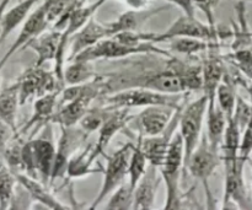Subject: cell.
<instances>
[{
    "label": "cell",
    "instance_id": "34",
    "mask_svg": "<svg viewBox=\"0 0 252 210\" xmlns=\"http://www.w3.org/2000/svg\"><path fill=\"white\" fill-rule=\"evenodd\" d=\"M133 188L128 182H123L108 196L105 209L107 210H130L133 209Z\"/></svg>",
    "mask_w": 252,
    "mask_h": 210
},
{
    "label": "cell",
    "instance_id": "36",
    "mask_svg": "<svg viewBox=\"0 0 252 210\" xmlns=\"http://www.w3.org/2000/svg\"><path fill=\"white\" fill-rule=\"evenodd\" d=\"M229 59L246 78L252 80V46L234 49Z\"/></svg>",
    "mask_w": 252,
    "mask_h": 210
},
{
    "label": "cell",
    "instance_id": "27",
    "mask_svg": "<svg viewBox=\"0 0 252 210\" xmlns=\"http://www.w3.org/2000/svg\"><path fill=\"white\" fill-rule=\"evenodd\" d=\"M167 66L171 68L181 80L185 92L202 90L203 80H202V64L185 63L180 59L171 58L167 63Z\"/></svg>",
    "mask_w": 252,
    "mask_h": 210
},
{
    "label": "cell",
    "instance_id": "41",
    "mask_svg": "<svg viewBox=\"0 0 252 210\" xmlns=\"http://www.w3.org/2000/svg\"><path fill=\"white\" fill-rule=\"evenodd\" d=\"M16 134V130L12 129L6 122L0 120V152H1V154L5 150V148L7 147V144L14 139V137Z\"/></svg>",
    "mask_w": 252,
    "mask_h": 210
},
{
    "label": "cell",
    "instance_id": "37",
    "mask_svg": "<svg viewBox=\"0 0 252 210\" xmlns=\"http://www.w3.org/2000/svg\"><path fill=\"white\" fill-rule=\"evenodd\" d=\"M75 1L76 0H46L43 5L51 25L61 19Z\"/></svg>",
    "mask_w": 252,
    "mask_h": 210
},
{
    "label": "cell",
    "instance_id": "45",
    "mask_svg": "<svg viewBox=\"0 0 252 210\" xmlns=\"http://www.w3.org/2000/svg\"><path fill=\"white\" fill-rule=\"evenodd\" d=\"M236 1H244V2H252V0H236Z\"/></svg>",
    "mask_w": 252,
    "mask_h": 210
},
{
    "label": "cell",
    "instance_id": "14",
    "mask_svg": "<svg viewBox=\"0 0 252 210\" xmlns=\"http://www.w3.org/2000/svg\"><path fill=\"white\" fill-rule=\"evenodd\" d=\"M126 84H127L126 88H145L162 93L185 92L180 78L169 66L161 69V70L150 71V73L138 75L135 76V79L132 78L129 80H126Z\"/></svg>",
    "mask_w": 252,
    "mask_h": 210
},
{
    "label": "cell",
    "instance_id": "10",
    "mask_svg": "<svg viewBox=\"0 0 252 210\" xmlns=\"http://www.w3.org/2000/svg\"><path fill=\"white\" fill-rule=\"evenodd\" d=\"M89 135L90 134L86 133L83 128H76V125L61 127V137L56 145V157H54L49 186H52L56 180L63 179L65 176L69 160L86 144Z\"/></svg>",
    "mask_w": 252,
    "mask_h": 210
},
{
    "label": "cell",
    "instance_id": "19",
    "mask_svg": "<svg viewBox=\"0 0 252 210\" xmlns=\"http://www.w3.org/2000/svg\"><path fill=\"white\" fill-rule=\"evenodd\" d=\"M111 37V32L108 30L107 24H101L95 17H91L79 31L71 36L69 41V51H68V59L66 61L70 60L79 53L88 49L89 47L94 46L98 41L103 38Z\"/></svg>",
    "mask_w": 252,
    "mask_h": 210
},
{
    "label": "cell",
    "instance_id": "8",
    "mask_svg": "<svg viewBox=\"0 0 252 210\" xmlns=\"http://www.w3.org/2000/svg\"><path fill=\"white\" fill-rule=\"evenodd\" d=\"M16 81L19 84L20 106H24L31 98H37L54 91H62L64 88L63 84L57 79L54 71L37 65L26 69Z\"/></svg>",
    "mask_w": 252,
    "mask_h": 210
},
{
    "label": "cell",
    "instance_id": "1",
    "mask_svg": "<svg viewBox=\"0 0 252 210\" xmlns=\"http://www.w3.org/2000/svg\"><path fill=\"white\" fill-rule=\"evenodd\" d=\"M53 124L47 123L37 137H31L21 145L22 172L49 186L56 157Z\"/></svg>",
    "mask_w": 252,
    "mask_h": 210
},
{
    "label": "cell",
    "instance_id": "18",
    "mask_svg": "<svg viewBox=\"0 0 252 210\" xmlns=\"http://www.w3.org/2000/svg\"><path fill=\"white\" fill-rule=\"evenodd\" d=\"M226 74L225 64L218 53V43L212 44L202 63V91L208 100L216 98V91Z\"/></svg>",
    "mask_w": 252,
    "mask_h": 210
},
{
    "label": "cell",
    "instance_id": "2",
    "mask_svg": "<svg viewBox=\"0 0 252 210\" xmlns=\"http://www.w3.org/2000/svg\"><path fill=\"white\" fill-rule=\"evenodd\" d=\"M105 105L112 108H144L148 106L166 105L175 108L182 107L186 101L184 93H162L145 88H126L107 93Z\"/></svg>",
    "mask_w": 252,
    "mask_h": 210
},
{
    "label": "cell",
    "instance_id": "42",
    "mask_svg": "<svg viewBox=\"0 0 252 210\" xmlns=\"http://www.w3.org/2000/svg\"><path fill=\"white\" fill-rule=\"evenodd\" d=\"M166 1L177 6L180 10H182V12L185 15L194 16V10H196V7H194L192 0H166Z\"/></svg>",
    "mask_w": 252,
    "mask_h": 210
},
{
    "label": "cell",
    "instance_id": "4",
    "mask_svg": "<svg viewBox=\"0 0 252 210\" xmlns=\"http://www.w3.org/2000/svg\"><path fill=\"white\" fill-rule=\"evenodd\" d=\"M138 54H147V56L155 54V56L171 57V53L167 49L160 48L159 46L154 43H144L133 47L117 41L115 37H107V38L98 41L94 46L89 47L88 49L79 53L70 60H85L94 63V61L102 60V59H121L125 58V57L138 56Z\"/></svg>",
    "mask_w": 252,
    "mask_h": 210
},
{
    "label": "cell",
    "instance_id": "23",
    "mask_svg": "<svg viewBox=\"0 0 252 210\" xmlns=\"http://www.w3.org/2000/svg\"><path fill=\"white\" fill-rule=\"evenodd\" d=\"M98 159V155L96 154L94 144L88 143V145H84L76 154L71 156L69 160L68 166H66L65 176L68 179L78 180L83 179V177L89 176L91 174H97V172H102L103 167H94V162Z\"/></svg>",
    "mask_w": 252,
    "mask_h": 210
},
{
    "label": "cell",
    "instance_id": "3",
    "mask_svg": "<svg viewBox=\"0 0 252 210\" xmlns=\"http://www.w3.org/2000/svg\"><path fill=\"white\" fill-rule=\"evenodd\" d=\"M185 169V151L184 142L179 130L175 133L169 150L166 152L161 166L159 167L162 181L166 187V199L162 209L175 210L181 209V193H180V181L182 171Z\"/></svg>",
    "mask_w": 252,
    "mask_h": 210
},
{
    "label": "cell",
    "instance_id": "15",
    "mask_svg": "<svg viewBox=\"0 0 252 210\" xmlns=\"http://www.w3.org/2000/svg\"><path fill=\"white\" fill-rule=\"evenodd\" d=\"M182 107H180L176 111L172 120L161 133L153 135V137H142V135H139L140 145H142V149L148 160V164H152L157 167L161 166L162 161L166 156L167 150H169L170 143H171L175 133L179 129V118Z\"/></svg>",
    "mask_w": 252,
    "mask_h": 210
},
{
    "label": "cell",
    "instance_id": "30",
    "mask_svg": "<svg viewBox=\"0 0 252 210\" xmlns=\"http://www.w3.org/2000/svg\"><path fill=\"white\" fill-rule=\"evenodd\" d=\"M68 65L64 66L63 81L65 85H79L86 83L95 78L97 74L95 73L93 61L85 60H70Z\"/></svg>",
    "mask_w": 252,
    "mask_h": 210
},
{
    "label": "cell",
    "instance_id": "5",
    "mask_svg": "<svg viewBox=\"0 0 252 210\" xmlns=\"http://www.w3.org/2000/svg\"><path fill=\"white\" fill-rule=\"evenodd\" d=\"M221 164V156L219 150L214 149L207 140V137H202L198 145L193 152L191 154L189 159L185 165V170H189L191 176L199 181L203 186L204 193L207 197V204L208 209L216 208V201L212 194L209 180L213 176L214 171L218 169Z\"/></svg>",
    "mask_w": 252,
    "mask_h": 210
},
{
    "label": "cell",
    "instance_id": "17",
    "mask_svg": "<svg viewBox=\"0 0 252 210\" xmlns=\"http://www.w3.org/2000/svg\"><path fill=\"white\" fill-rule=\"evenodd\" d=\"M133 116L129 113L128 108H112L111 107L110 112L106 116L105 120L98 128V139L96 144H94L95 151L98 156H105L106 149L111 140L122 130L127 129L130 120Z\"/></svg>",
    "mask_w": 252,
    "mask_h": 210
},
{
    "label": "cell",
    "instance_id": "46",
    "mask_svg": "<svg viewBox=\"0 0 252 210\" xmlns=\"http://www.w3.org/2000/svg\"><path fill=\"white\" fill-rule=\"evenodd\" d=\"M249 92H250V101H251V102H252V92H251L250 90H249Z\"/></svg>",
    "mask_w": 252,
    "mask_h": 210
},
{
    "label": "cell",
    "instance_id": "24",
    "mask_svg": "<svg viewBox=\"0 0 252 210\" xmlns=\"http://www.w3.org/2000/svg\"><path fill=\"white\" fill-rule=\"evenodd\" d=\"M61 39V31L53 29L49 31H44L39 36L34 37L25 46L24 49L29 48L36 54V63L34 65L43 66L48 61H54L57 57Z\"/></svg>",
    "mask_w": 252,
    "mask_h": 210
},
{
    "label": "cell",
    "instance_id": "28",
    "mask_svg": "<svg viewBox=\"0 0 252 210\" xmlns=\"http://www.w3.org/2000/svg\"><path fill=\"white\" fill-rule=\"evenodd\" d=\"M20 106L19 84L17 81L0 90V120L6 122L17 132V108Z\"/></svg>",
    "mask_w": 252,
    "mask_h": 210
},
{
    "label": "cell",
    "instance_id": "38",
    "mask_svg": "<svg viewBox=\"0 0 252 210\" xmlns=\"http://www.w3.org/2000/svg\"><path fill=\"white\" fill-rule=\"evenodd\" d=\"M251 116H252V102L251 101L249 102V101H246L245 98H243L241 96L238 95V97H236L235 108H234V113L231 118L238 123L241 132H243V129L249 123Z\"/></svg>",
    "mask_w": 252,
    "mask_h": 210
},
{
    "label": "cell",
    "instance_id": "12",
    "mask_svg": "<svg viewBox=\"0 0 252 210\" xmlns=\"http://www.w3.org/2000/svg\"><path fill=\"white\" fill-rule=\"evenodd\" d=\"M244 166L245 162L240 159L224 164V197L223 209L228 208L229 204H235L240 209H251L250 197L246 191L244 180Z\"/></svg>",
    "mask_w": 252,
    "mask_h": 210
},
{
    "label": "cell",
    "instance_id": "29",
    "mask_svg": "<svg viewBox=\"0 0 252 210\" xmlns=\"http://www.w3.org/2000/svg\"><path fill=\"white\" fill-rule=\"evenodd\" d=\"M165 43L169 44L167 51L170 53L192 57L207 52L211 48L212 44L218 43V42H208L204 41V39L193 38V37H175V38L166 41Z\"/></svg>",
    "mask_w": 252,
    "mask_h": 210
},
{
    "label": "cell",
    "instance_id": "47",
    "mask_svg": "<svg viewBox=\"0 0 252 210\" xmlns=\"http://www.w3.org/2000/svg\"><path fill=\"white\" fill-rule=\"evenodd\" d=\"M251 81H252V80H251ZM249 90H250L251 92H252V84H251V86H250V89H249Z\"/></svg>",
    "mask_w": 252,
    "mask_h": 210
},
{
    "label": "cell",
    "instance_id": "39",
    "mask_svg": "<svg viewBox=\"0 0 252 210\" xmlns=\"http://www.w3.org/2000/svg\"><path fill=\"white\" fill-rule=\"evenodd\" d=\"M252 154V116L241 132L240 147H239V159L246 164Z\"/></svg>",
    "mask_w": 252,
    "mask_h": 210
},
{
    "label": "cell",
    "instance_id": "26",
    "mask_svg": "<svg viewBox=\"0 0 252 210\" xmlns=\"http://www.w3.org/2000/svg\"><path fill=\"white\" fill-rule=\"evenodd\" d=\"M39 0H21L19 4L14 5L6 10L2 17L1 22V32H0V44L15 31L19 26L24 24L25 20L27 19L32 12L33 7Z\"/></svg>",
    "mask_w": 252,
    "mask_h": 210
},
{
    "label": "cell",
    "instance_id": "11",
    "mask_svg": "<svg viewBox=\"0 0 252 210\" xmlns=\"http://www.w3.org/2000/svg\"><path fill=\"white\" fill-rule=\"evenodd\" d=\"M180 108V107H179ZM179 108L166 105H155L144 107L137 116H133L128 128L142 137H153L169 125Z\"/></svg>",
    "mask_w": 252,
    "mask_h": 210
},
{
    "label": "cell",
    "instance_id": "6",
    "mask_svg": "<svg viewBox=\"0 0 252 210\" xmlns=\"http://www.w3.org/2000/svg\"><path fill=\"white\" fill-rule=\"evenodd\" d=\"M207 106H208V97L203 93L201 97L185 105L180 112L177 130L184 142L185 165L202 138Z\"/></svg>",
    "mask_w": 252,
    "mask_h": 210
},
{
    "label": "cell",
    "instance_id": "48",
    "mask_svg": "<svg viewBox=\"0 0 252 210\" xmlns=\"http://www.w3.org/2000/svg\"><path fill=\"white\" fill-rule=\"evenodd\" d=\"M0 84H1V74H0Z\"/></svg>",
    "mask_w": 252,
    "mask_h": 210
},
{
    "label": "cell",
    "instance_id": "40",
    "mask_svg": "<svg viewBox=\"0 0 252 210\" xmlns=\"http://www.w3.org/2000/svg\"><path fill=\"white\" fill-rule=\"evenodd\" d=\"M220 0H192L194 7H198L202 12L204 14L207 19V24L211 26L216 27V16H214V11Z\"/></svg>",
    "mask_w": 252,
    "mask_h": 210
},
{
    "label": "cell",
    "instance_id": "16",
    "mask_svg": "<svg viewBox=\"0 0 252 210\" xmlns=\"http://www.w3.org/2000/svg\"><path fill=\"white\" fill-rule=\"evenodd\" d=\"M162 182L159 167L148 164L145 172L133 189V209L152 210L154 208L160 183Z\"/></svg>",
    "mask_w": 252,
    "mask_h": 210
},
{
    "label": "cell",
    "instance_id": "32",
    "mask_svg": "<svg viewBox=\"0 0 252 210\" xmlns=\"http://www.w3.org/2000/svg\"><path fill=\"white\" fill-rule=\"evenodd\" d=\"M16 187L17 180L15 172L4 160H0V210L10 209Z\"/></svg>",
    "mask_w": 252,
    "mask_h": 210
},
{
    "label": "cell",
    "instance_id": "31",
    "mask_svg": "<svg viewBox=\"0 0 252 210\" xmlns=\"http://www.w3.org/2000/svg\"><path fill=\"white\" fill-rule=\"evenodd\" d=\"M236 97H238V93H236L235 83L229 78L228 74H225L223 81L219 84L216 91V102L218 103V106L228 120L233 117Z\"/></svg>",
    "mask_w": 252,
    "mask_h": 210
},
{
    "label": "cell",
    "instance_id": "13",
    "mask_svg": "<svg viewBox=\"0 0 252 210\" xmlns=\"http://www.w3.org/2000/svg\"><path fill=\"white\" fill-rule=\"evenodd\" d=\"M49 25H51V22H49L48 17H47L46 7H44L43 4H41L37 9H34L33 11L27 16V19L25 20L24 24L21 25V30H20L19 34H17V37L15 38L14 43L10 46V48L7 49L6 53L4 54V57L0 59V70H1L2 66L7 63V60H9L16 52L24 49L25 46H26L31 39H33L34 37L39 36V34L43 33L44 31H47Z\"/></svg>",
    "mask_w": 252,
    "mask_h": 210
},
{
    "label": "cell",
    "instance_id": "33",
    "mask_svg": "<svg viewBox=\"0 0 252 210\" xmlns=\"http://www.w3.org/2000/svg\"><path fill=\"white\" fill-rule=\"evenodd\" d=\"M147 166L148 160L145 157L144 151H143L142 145H140V138L138 135L135 144H133V149L129 156V164H128V183L130 184L133 189L145 172Z\"/></svg>",
    "mask_w": 252,
    "mask_h": 210
},
{
    "label": "cell",
    "instance_id": "20",
    "mask_svg": "<svg viewBox=\"0 0 252 210\" xmlns=\"http://www.w3.org/2000/svg\"><path fill=\"white\" fill-rule=\"evenodd\" d=\"M17 180V183L27 192V194L31 198L32 203H38L46 207L47 209L51 210H65L70 207L64 204L63 202L59 201L53 193L48 189L47 184L39 180L33 179L24 172L15 174Z\"/></svg>",
    "mask_w": 252,
    "mask_h": 210
},
{
    "label": "cell",
    "instance_id": "21",
    "mask_svg": "<svg viewBox=\"0 0 252 210\" xmlns=\"http://www.w3.org/2000/svg\"><path fill=\"white\" fill-rule=\"evenodd\" d=\"M59 95H61V91H54V92H49L37 97L33 103V111H32L31 117L21 128L20 134H26L32 128H34L33 133H36V130L38 133L47 123L51 122L52 116L54 115L59 105Z\"/></svg>",
    "mask_w": 252,
    "mask_h": 210
},
{
    "label": "cell",
    "instance_id": "25",
    "mask_svg": "<svg viewBox=\"0 0 252 210\" xmlns=\"http://www.w3.org/2000/svg\"><path fill=\"white\" fill-rule=\"evenodd\" d=\"M204 120L207 123V140L214 149L219 150L226 124H228V118L220 110L218 103L216 102V98L208 100L206 120Z\"/></svg>",
    "mask_w": 252,
    "mask_h": 210
},
{
    "label": "cell",
    "instance_id": "35",
    "mask_svg": "<svg viewBox=\"0 0 252 210\" xmlns=\"http://www.w3.org/2000/svg\"><path fill=\"white\" fill-rule=\"evenodd\" d=\"M111 107L105 106V107H95V108H89L88 112L85 113L81 120L79 122L80 128H83L86 133L91 134V133L98 130L101 124L105 120L106 116L110 112Z\"/></svg>",
    "mask_w": 252,
    "mask_h": 210
},
{
    "label": "cell",
    "instance_id": "43",
    "mask_svg": "<svg viewBox=\"0 0 252 210\" xmlns=\"http://www.w3.org/2000/svg\"><path fill=\"white\" fill-rule=\"evenodd\" d=\"M122 1L132 9H142V7H145L148 0H122Z\"/></svg>",
    "mask_w": 252,
    "mask_h": 210
},
{
    "label": "cell",
    "instance_id": "22",
    "mask_svg": "<svg viewBox=\"0 0 252 210\" xmlns=\"http://www.w3.org/2000/svg\"><path fill=\"white\" fill-rule=\"evenodd\" d=\"M166 6L160 7H142V9H130L121 14L113 21L107 22V27L111 32V37L118 32L139 31L140 27L147 24L153 16L166 10Z\"/></svg>",
    "mask_w": 252,
    "mask_h": 210
},
{
    "label": "cell",
    "instance_id": "44",
    "mask_svg": "<svg viewBox=\"0 0 252 210\" xmlns=\"http://www.w3.org/2000/svg\"><path fill=\"white\" fill-rule=\"evenodd\" d=\"M10 1H11V0H1V1H0V32H1L2 17H4V14L7 10V6H9Z\"/></svg>",
    "mask_w": 252,
    "mask_h": 210
},
{
    "label": "cell",
    "instance_id": "7",
    "mask_svg": "<svg viewBox=\"0 0 252 210\" xmlns=\"http://www.w3.org/2000/svg\"><path fill=\"white\" fill-rule=\"evenodd\" d=\"M133 149V143H127L118 148L112 155H105L107 164L103 169V180L101 188L98 191L97 196L91 203L90 209L98 208L101 203L108 198L111 193L117 188L118 186L125 182L126 177L128 176V164H129V156Z\"/></svg>",
    "mask_w": 252,
    "mask_h": 210
},
{
    "label": "cell",
    "instance_id": "9",
    "mask_svg": "<svg viewBox=\"0 0 252 210\" xmlns=\"http://www.w3.org/2000/svg\"><path fill=\"white\" fill-rule=\"evenodd\" d=\"M175 37H193V38L204 39L208 42H218L219 31L218 29L208 24H203L196 19V16H189V15H181L179 19L175 20L169 29L164 32L155 33L153 32L152 43L159 44L165 43L169 39Z\"/></svg>",
    "mask_w": 252,
    "mask_h": 210
}]
</instances>
